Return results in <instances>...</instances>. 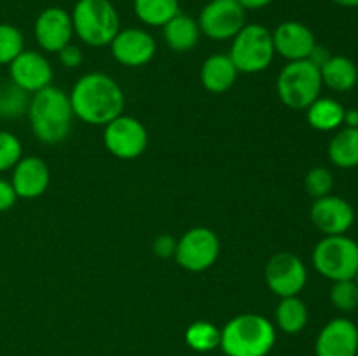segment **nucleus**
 <instances>
[{"label":"nucleus","instance_id":"obj_22","mask_svg":"<svg viewBox=\"0 0 358 356\" xmlns=\"http://www.w3.org/2000/svg\"><path fill=\"white\" fill-rule=\"evenodd\" d=\"M346 108L332 98H318L306 108L308 122L317 131H336L343 126Z\"/></svg>","mask_w":358,"mask_h":356},{"label":"nucleus","instance_id":"obj_29","mask_svg":"<svg viewBox=\"0 0 358 356\" xmlns=\"http://www.w3.org/2000/svg\"><path fill=\"white\" fill-rule=\"evenodd\" d=\"M304 187H306L308 194L315 199L325 198L334 188V177L331 171L324 166H315L304 177Z\"/></svg>","mask_w":358,"mask_h":356},{"label":"nucleus","instance_id":"obj_19","mask_svg":"<svg viewBox=\"0 0 358 356\" xmlns=\"http://www.w3.org/2000/svg\"><path fill=\"white\" fill-rule=\"evenodd\" d=\"M238 70L229 54H212L203 61L199 80L203 87L213 94H222L234 86Z\"/></svg>","mask_w":358,"mask_h":356},{"label":"nucleus","instance_id":"obj_39","mask_svg":"<svg viewBox=\"0 0 358 356\" xmlns=\"http://www.w3.org/2000/svg\"><path fill=\"white\" fill-rule=\"evenodd\" d=\"M357 356H358V349H357Z\"/></svg>","mask_w":358,"mask_h":356},{"label":"nucleus","instance_id":"obj_7","mask_svg":"<svg viewBox=\"0 0 358 356\" xmlns=\"http://www.w3.org/2000/svg\"><path fill=\"white\" fill-rule=\"evenodd\" d=\"M271 30L257 23H248L233 38L229 58L241 73H259L275 58Z\"/></svg>","mask_w":358,"mask_h":356},{"label":"nucleus","instance_id":"obj_21","mask_svg":"<svg viewBox=\"0 0 358 356\" xmlns=\"http://www.w3.org/2000/svg\"><path fill=\"white\" fill-rule=\"evenodd\" d=\"M320 75L324 86L336 93H346V91L353 89L358 82V68L355 61L339 54L331 56L320 66Z\"/></svg>","mask_w":358,"mask_h":356},{"label":"nucleus","instance_id":"obj_30","mask_svg":"<svg viewBox=\"0 0 358 356\" xmlns=\"http://www.w3.org/2000/svg\"><path fill=\"white\" fill-rule=\"evenodd\" d=\"M331 302L336 309L350 313L358 306V286L355 279L334 281L331 288Z\"/></svg>","mask_w":358,"mask_h":356},{"label":"nucleus","instance_id":"obj_25","mask_svg":"<svg viewBox=\"0 0 358 356\" xmlns=\"http://www.w3.org/2000/svg\"><path fill=\"white\" fill-rule=\"evenodd\" d=\"M133 9L136 17L149 27H164L180 13L178 0H135Z\"/></svg>","mask_w":358,"mask_h":356},{"label":"nucleus","instance_id":"obj_35","mask_svg":"<svg viewBox=\"0 0 358 356\" xmlns=\"http://www.w3.org/2000/svg\"><path fill=\"white\" fill-rule=\"evenodd\" d=\"M245 10H255L262 9V7H268L269 3H273L275 0H236Z\"/></svg>","mask_w":358,"mask_h":356},{"label":"nucleus","instance_id":"obj_13","mask_svg":"<svg viewBox=\"0 0 358 356\" xmlns=\"http://www.w3.org/2000/svg\"><path fill=\"white\" fill-rule=\"evenodd\" d=\"M10 82L28 94L38 93L52 86V66L49 59L38 51H23L9 65Z\"/></svg>","mask_w":358,"mask_h":356},{"label":"nucleus","instance_id":"obj_1","mask_svg":"<svg viewBox=\"0 0 358 356\" xmlns=\"http://www.w3.org/2000/svg\"><path fill=\"white\" fill-rule=\"evenodd\" d=\"M73 115L91 126H107L124 110V93L117 80L91 72L73 84L69 94Z\"/></svg>","mask_w":358,"mask_h":356},{"label":"nucleus","instance_id":"obj_4","mask_svg":"<svg viewBox=\"0 0 358 356\" xmlns=\"http://www.w3.org/2000/svg\"><path fill=\"white\" fill-rule=\"evenodd\" d=\"M70 16L73 34L91 47L110 45L121 30L117 9L110 0H77Z\"/></svg>","mask_w":358,"mask_h":356},{"label":"nucleus","instance_id":"obj_32","mask_svg":"<svg viewBox=\"0 0 358 356\" xmlns=\"http://www.w3.org/2000/svg\"><path fill=\"white\" fill-rule=\"evenodd\" d=\"M152 251L154 255L159 258L175 257V251H177V239H175L171 234H161V236H157L156 239H154Z\"/></svg>","mask_w":358,"mask_h":356},{"label":"nucleus","instance_id":"obj_15","mask_svg":"<svg viewBox=\"0 0 358 356\" xmlns=\"http://www.w3.org/2000/svg\"><path fill=\"white\" fill-rule=\"evenodd\" d=\"M311 222L325 236H339L346 234L352 229L355 222V212L353 206L346 199L339 195H325V198L315 199L311 206Z\"/></svg>","mask_w":358,"mask_h":356},{"label":"nucleus","instance_id":"obj_20","mask_svg":"<svg viewBox=\"0 0 358 356\" xmlns=\"http://www.w3.org/2000/svg\"><path fill=\"white\" fill-rule=\"evenodd\" d=\"M163 37L171 51L187 52L198 45L201 30H199L198 20L189 14L178 13L163 27Z\"/></svg>","mask_w":358,"mask_h":356},{"label":"nucleus","instance_id":"obj_5","mask_svg":"<svg viewBox=\"0 0 358 356\" xmlns=\"http://www.w3.org/2000/svg\"><path fill=\"white\" fill-rule=\"evenodd\" d=\"M322 82L320 68L310 59L289 61L276 80V93L280 101L292 110H306L315 100L320 98Z\"/></svg>","mask_w":358,"mask_h":356},{"label":"nucleus","instance_id":"obj_31","mask_svg":"<svg viewBox=\"0 0 358 356\" xmlns=\"http://www.w3.org/2000/svg\"><path fill=\"white\" fill-rule=\"evenodd\" d=\"M23 157L20 138L9 131H0V173L13 170Z\"/></svg>","mask_w":358,"mask_h":356},{"label":"nucleus","instance_id":"obj_33","mask_svg":"<svg viewBox=\"0 0 358 356\" xmlns=\"http://www.w3.org/2000/svg\"><path fill=\"white\" fill-rule=\"evenodd\" d=\"M58 58H59V63H62L65 68H77V66L83 63L84 56H83V51H80L77 45L69 44L63 49H59Z\"/></svg>","mask_w":358,"mask_h":356},{"label":"nucleus","instance_id":"obj_12","mask_svg":"<svg viewBox=\"0 0 358 356\" xmlns=\"http://www.w3.org/2000/svg\"><path fill=\"white\" fill-rule=\"evenodd\" d=\"M156 51L157 44L154 37L142 28H122L110 42V52L115 61L129 68L147 65Z\"/></svg>","mask_w":358,"mask_h":356},{"label":"nucleus","instance_id":"obj_26","mask_svg":"<svg viewBox=\"0 0 358 356\" xmlns=\"http://www.w3.org/2000/svg\"><path fill=\"white\" fill-rule=\"evenodd\" d=\"M185 342L192 351H213L220 346V328L210 321H194L185 330Z\"/></svg>","mask_w":358,"mask_h":356},{"label":"nucleus","instance_id":"obj_8","mask_svg":"<svg viewBox=\"0 0 358 356\" xmlns=\"http://www.w3.org/2000/svg\"><path fill=\"white\" fill-rule=\"evenodd\" d=\"M220 255V241L208 227H192L177 241L175 260L189 272H203L212 267Z\"/></svg>","mask_w":358,"mask_h":356},{"label":"nucleus","instance_id":"obj_23","mask_svg":"<svg viewBox=\"0 0 358 356\" xmlns=\"http://www.w3.org/2000/svg\"><path fill=\"white\" fill-rule=\"evenodd\" d=\"M329 159L341 170L358 166V128H343L329 143Z\"/></svg>","mask_w":358,"mask_h":356},{"label":"nucleus","instance_id":"obj_10","mask_svg":"<svg viewBox=\"0 0 358 356\" xmlns=\"http://www.w3.org/2000/svg\"><path fill=\"white\" fill-rule=\"evenodd\" d=\"M198 24L212 40H229L247 24V10L236 0H210L199 13Z\"/></svg>","mask_w":358,"mask_h":356},{"label":"nucleus","instance_id":"obj_14","mask_svg":"<svg viewBox=\"0 0 358 356\" xmlns=\"http://www.w3.org/2000/svg\"><path fill=\"white\" fill-rule=\"evenodd\" d=\"M34 34L42 51L58 52L72 40V16L63 7H45L35 20Z\"/></svg>","mask_w":358,"mask_h":356},{"label":"nucleus","instance_id":"obj_38","mask_svg":"<svg viewBox=\"0 0 358 356\" xmlns=\"http://www.w3.org/2000/svg\"><path fill=\"white\" fill-rule=\"evenodd\" d=\"M355 283H357V286H358V272H357V276H355Z\"/></svg>","mask_w":358,"mask_h":356},{"label":"nucleus","instance_id":"obj_34","mask_svg":"<svg viewBox=\"0 0 358 356\" xmlns=\"http://www.w3.org/2000/svg\"><path fill=\"white\" fill-rule=\"evenodd\" d=\"M16 192H14V187L10 181L2 180L0 178V213L7 212V209L13 208L16 205Z\"/></svg>","mask_w":358,"mask_h":356},{"label":"nucleus","instance_id":"obj_27","mask_svg":"<svg viewBox=\"0 0 358 356\" xmlns=\"http://www.w3.org/2000/svg\"><path fill=\"white\" fill-rule=\"evenodd\" d=\"M30 98L16 84H0V117L16 119L28 110Z\"/></svg>","mask_w":358,"mask_h":356},{"label":"nucleus","instance_id":"obj_28","mask_svg":"<svg viewBox=\"0 0 358 356\" xmlns=\"http://www.w3.org/2000/svg\"><path fill=\"white\" fill-rule=\"evenodd\" d=\"M24 51V38L20 28L0 23V65H10Z\"/></svg>","mask_w":358,"mask_h":356},{"label":"nucleus","instance_id":"obj_3","mask_svg":"<svg viewBox=\"0 0 358 356\" xmlns=\"http://www.w3.org/2000/svg\"><path fill=\"white\" fill-rule=\"evenodd\" d=\"M275 344V325L262 314H238L220 330L219 348L226 356H268Z\"/></svg>","mask_w":358,"mask_h":356},{"label":"nucleus","instance_id":"obj_2","mask_svg":"<svg viewBox=\"0 0 358 356\" xmlns=\"http://www.w3.org/2000/svg\"><path fill=\"white\" fill-rule=\"evenodd\" d=\"M27 114L31 133L45 145L62 143L70 135L72 121L76 117L69 94L56 86H48L38 93H34Z\"/></svg>","mask_w":358,"mask_h":356},{"label":"nucleus","instance_id":"obj_18","mask_svg":"<svg viewBox=\"0 0 358 356\" xmlns=\"http://www.w3.org/2000/svg\"><path fill=\"white\" fill-rule=\"evenodd\" d=\"M51 181V171L44 159L37 156L21 157L16 166L13 168L14 192L21 199H37L48 191Z\"/></svg>","mask_w":358,"mask_h":356},{"label":"nucleus","instance_id":"obj_17","mask_svg":"<svg viewBox=\"0 0 358 356\" xmlns=\"http://www.w3.org/2000/svg\"><path fill=\"white\" fill-rule=\"evenodd\" d=\"M358 327L348 318L331 320L315 342L317 356H357Z\"/></svg>","mask_w":358,"mask_h":356},{"label":"nucleus","instance_id":"obj_16","mask_svg":"<svg viewBox=\"0 0 358 356\" xmlns=\"http://www.w3.org/2000/svg\"><path fill=\"white\" fill-rule=\"evenodd\" d=\"M275 52L289 61L308 59L317 45L315 34L301 21H283L271 31Z\"/></svg>","mask_w":358,"mask_h":356},{"label":"nucleus","instance_id":"obj_11","mask_svg":"<svg viewBox=\"0 0 358 356\" xmlns=\"http://www.w3.org/2000/svg\"><path fill=\"white\" fill-rule=\"evenodd\" d=\"M264 279L268 288L280 299L296 297L304 290L308 271L304 262L290 251L273 255L264 267Z\"/></svg>","mask_w":358,"mask_h":356},{"label":"nucleus","instance_id":"obj_24","mask_svg":"<svg viewBox=\"0 0 358 356\" xmlns=\"http://www.w3.org/2000/svg\"><path fill=\"white\" fill-rule=\"evenodd\" d=\"M308 307L299 297H283L276 306L275 320L276 327L285 334H299L308 325Z\"/></svg>","mask_w":358,"mask_h":356},{"label":"nucleus","instance_id":"obj_6","mask_svg":"<svg viewBox=\"0 0 358 356\" xmlns=\"http://www.w3.org/2000/svg\"><path fill=\"white\" fill-rule=\"evenodd\" d=\"M311 260L315 269L332 283L355 279L358 272V243L346 234L325 236L315 246Z\"/></svg>","mask_w":358,"mask_h":356},{"label":"nucleus","instance_id":"obj_9","mask_svg":"<svg viewBox=\"0 0 358 356\" xmlns=\"http://www.w3.org/2000/svg\"><path fill=\"white\" fill-rule=\"evenodd\" d=\"M103 145L117 159L131 161L145 152L149 133L138 119L121 114L103 126Z\"/></svg>","mask_w":358,"mask_h":356},{"label":"nucleus","instance_id":"obj_37","mask_svg":"<svg viewBox=\"0 0 358 356\" xmlns=\"http://www.w3.org/2000/svg\"><path fill=\"white\" fill-rule=\"evenodd\" d=\"M332 2L343 7H358V0H332Z\"/></svg>","mask_w":358,"mask_h":356},{"label":"nucleus","instance_id":"obj_36","mask_svg":"<svg viewBox=\"0 0 358 356\" xmlns=\"http://www.w3.org/2000/svg\"><path fill=\"white\" fill-rule=\"evenodd\" d=\"M343 124L346 128H358V108H348V110H345Z\"/></svg>","mask_w":358,"mask_h":356}]
</instances>
